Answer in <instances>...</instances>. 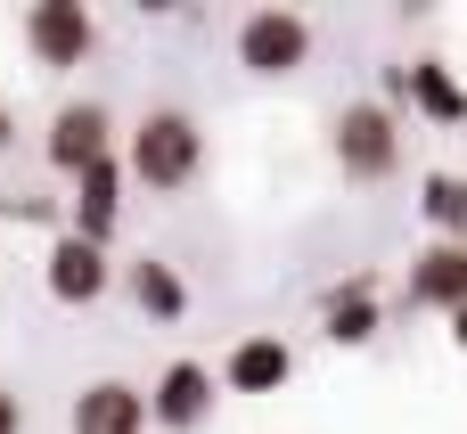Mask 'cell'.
Returning <instances> with one entry per match:
<instances>
[{"mask_svg":"<svg viewBox=\"0 0 467 434\" xmlns=\"http://www.w3.org/2000/svg\"><path fill=\"white\" fill-rule=\"evenodd\" d=\"M123 295H131V304H140L148 320H164V328H172V320L189 312V279H181L172 263H156V254L123 263Z\"/></svg>","mask_w":467,"mask_h":434,"instance_id":"13","label":"cell"},{"mask_svg":"<svg viewBox=\"0 0 467 434\" xmlns=\"http://www.w3.org/2000/svg\"><path fill=\"white\" fill-rule=\"evenodd\" d=\"M140 394H148V427H164V434H197L213 418V402H222L205 361H164L156 386H140Z\"/></svg>","mask_w":467,"mask_h":434,"instance_id":"6","label":"cell"},{"mask_svg":"<svg viewBox=\"0 0 467 434\" xmlns=\"http://www.w3.org/2000/svg\"><path fill=\"white\" fill-rule=\"evenodd\" d=\"M66 427H74V434H148V394L123 386V377H99V386L74 394Z\"/></svg>","mask_w":467,"mask_h":434,"instance_id":"11","label":"cell"},{"mask_svg":"<svg viewBox=\"0 0 467 434\" xmlns=\"http://www.w3.org/2000/svg\"><path fill=\"white\" fill-rule=\"evenodd\" d=\"M296 377V345L279 336V328H263V336H238L230 353H222V394H279Z\"/></svg>","mask_w":467,"mask_h":434,"instance_id":"8","label":"cell"},{"mask_svg":"<svg viewBox=\"0 0 467 434\" xmlns=\"http://www.w3.org/2000/svg\"><path fill=\"white\" fill-rule=\"evenodd\" d=\"M41 156H49V172H90L99 156H115V115L99 107V98H66L57 115H49V131H41Z\"/></svg>","mask_w":467,"mask_h":434,"instance_id":"5","label":"cell"},{"mask_svg":"<svg viewBox=\"0 0 467 434\" xmlns=\"http://www.w3.org/2000/svg\"><path fill=\"white\" fill-rule=\"evenodd\" d=\"M115 213H123V164H115V156H99L90 172H74V213H66V238L107 246V238H115Z\"/></svg>","mask_w":467,"mask_h":434,"instance_id":"10","label":"cell"},{"mask_svg":"<svg viewBox=\"0 0 467 434\" xmlns=\"http://www.w3.org/2000/svg\"><path fill=\"white\" fill-rule=\"evenodd\" d=\"M402 98H410L419 115H435V123H467V90L451 82V66H443V57L402 66Z\"/></svg>","mask_w":467,"mask_h":434,"instance_id":"14","label":"cell"},{"mask_svg":"<svg viewBox=\"0 0 467 434\" xmlns=\"http://www.w3.org/2000/svg\"><path fill=\"white\" fill-rule=\"evenodd\" d=\"M0 434H25V402H16L8 386H0Z\"/></svg>","mask_w":467,"mask_h":434,"instance_id":"16","label":"cell"},{"mask_svg":"<svg viewBox=\"0 0 467 434\" xmlns=\"http://www.w3.org/2000/svg\"><path fill=\"white\" fill-rule=\"evenodd\" d=\"M378 328H386V312H378V279H345V287L320 304V336H328L337 353L378 345Z\"/></svg>","mask_w":467,"mask_h":434,"instance_id":"12","label":"cell"},{"mask_svg":"<svg viewBox=\"0 0 467 434\" xmlns=\"http://www.w3.org/2000/svg\"><path fill=\"white\" fill-rule=\"evenodd\" d=\"M402 295H410V312H460L467 304V246H427V254H410V279H402Z\"/></svg>","mask_w":467,"mask_h":434,"instance_id":"9","label":"cell"},{"mask_svg":"<svg viewBox=\"0 0 467 434\" xmlns=\"http://www.w3.org/2000/svg\"><path fill=\"white\" fill-rule=\"evenodd\" d=\"M451 345H460V353H467V304H460V312H451Z\"/></svg>","mask_w":467,"mask_h":434,"instance_id":"18","label":"cell"},{"mask_svg":"<svg viewBox=\"0 0 467 434\" xmlns=\"http://www.w3.org/2000/svg\"><path fill=\"white\" fill-rule=\"evenodd\" d=\"M419 213L443 246H467V172H427L419 181Z\"/></svg>","mask_w":467,"mask_h":434,"instance_id":"15","label":"cell"},{"mask_svg":"<svg viewBox=\"0 0 467 434\" xmlns=\"http://www.w3.org/2000/svg\"><path fill=\"white\" fill-rule=\"evenodd\" d=\"M25 49L41 74H74L90 49H99V16L82 0H33L25 8Z\"/></svg>","mask_w":467,"mask_h":434,"instance_id":"4","label":"cell"},{"mask_svg":"<svg viewBox=\"0 0 467 434\" xmlns=\"http://www.w3.org/2000/svg\"><path fill=\"white\" fill-rule=\"evenodd\" d=\"M41 287L57 295V304H99L107 287H115V263H107V246H90V238H49V254H41Z\"/></svg>","mask_w":467,"mask_h":434,"instance_id":"7","label":"cell"},{"mask_svg":"<svg viewBox=\"0 0 467 434\" xmlns=\"http://www.w3.org/2000/svg\"><path fill=\"white\" fill-rule=\"evenodd\" d=\"M197 172H205V131H197V115H189V107H148L140 131H131V181H148L156 197H172V189H189Z\"/></svg>","mask_w":467,"mask_h":434,"instance_id":"1","label":"cell"},{"mask_svg":"<svg viewBox=\"0 0 467 434\" xmlns=\"http://www.w3.org/2000/svg\"><path fill=\"white\" fill-rule=\"evenodd\" d=\"M328 156H337L345 181H394V164H402V115L378 107V98L337 107V123H328Z\"/></svg>","mask_w":467,"mask_h":434,"instance_id":"2","label":"cell"},{"mask_svg":"<svg viewBox=\"0 0 467 434\" xmlns=\"http://www.w3.org/2000/svg\"><path fill=\"white\" fill-rule=\"evenodd\" d=\"M8 148H16V115L0 107V156H8Z\"/></svg>","mask_w":467,"mask_h":434,"instance_id":"17","label":"cell"},{"mask_svg":"<svg viewBox=\"0 0 467 434\" xmlns=\"http://www.w3.org/2000/svg\"><path fill=\"white\" fill-rule=\"evenodd\" d=\"M238 66L263 74V82H287L312 66V16L304 8H254L238 16Z\"/></svg>","mask_w":467,"mask_h":434,"instance_id":"3","label":"cell"}]
</instances>
